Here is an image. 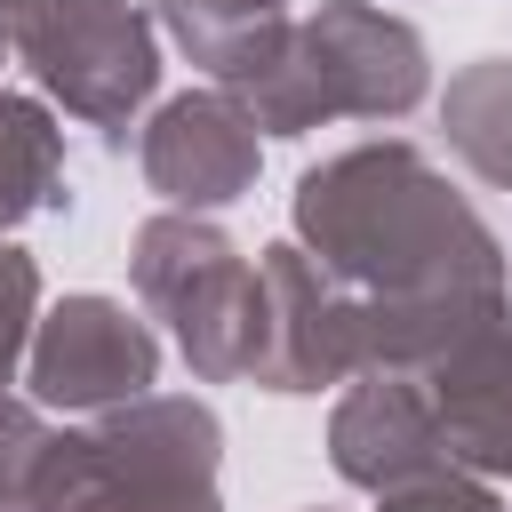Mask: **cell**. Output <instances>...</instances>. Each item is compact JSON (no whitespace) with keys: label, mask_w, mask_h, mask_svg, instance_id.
<instances>
[{"label":"cell","mask_w":512,"mask_h":512,"mask_svg":"<svg viewBox=\"0 0 512 512\" xmlns=\"http://www.w3.org/2000/svg\"><path fill=\"white\" fill-rule=\"evenodd\" d=\"M40 440H48V416H40L32 400L0 392V504H8V488L24 480V464L40 456Z\"/></svg>","instance_id":"cell-16"},{"label":"cell","mask_w":512,"mask_h":512,"mask_svg":"<svg viewBox=\"0 0 512 512\" xmlns=\"http://www.w3.org/2000/svg\"><path fill=\"white\" fill-rule=\"evenodd\" d=\"M440 136L488 192H512V56H480L448 80Z\"/></svg>","instance_id":"cell-12"},{"label":"cell","mask_w":512,"mask_h":512,"mask_svg":"<svg viewBox=\"0 0 512 512\" xmlns=\"http://www.w3.org/2000/svg\"><path fill=\"white\" fill-rule=\"evenodd\" d=\"M32 0H0V56H16V24H24Z\"/></svg>","instance_id":"cell-17"},{"label":"cell","mask_w":512,"mask_h":512,"mask_svg":"<svg viewBox=\"0 0 512 512\" xmlns=\"http://www.w3.org/2000/svg\"><path fill=\"white\" fill-rule=\"evenodd\" d=\"M64 200V128L40 96L0 88V240Z\"/></svg>","instance_id":"cell-13"},{"label":"cell","mask_w":512,"mask_h":512,"mask_svg":"<svg viewBox=\"0 0 512 512\" xmlns=\"http://www.w3.org/2000/svg\"><path fill=\"white\" fill-rule=\"evenodd\" d=\"M24 384L32 408L48 416H104L128 408L160 384V336L144 312H128L120 296H64L40 312L32 352H24Z\"/></svg>","instance_id":"cell-6"},{"label":"cell","mask_w":512,"mask_h":512,"mask_svg":"<svg viewBox=\"0 0 512 512\" xmlns=\"http://www.w3.org/2000/svg\"><path fill=\"white\" fill-rule=\"evenodd\" d=\"M416 384L440 416L448 464L472 480H512V304L464 328Z\"/></svg>","instance_id":"cell-10"},{"label":"cell","mask_w":512,"mask_h":512,"mask_svg":"<svg viewBox=\"0 0 512 512\" xmlns=\"http://www.w3.org/2000/svg\"><path fill=\"white\" fill-rule=\"evenodd\" d=\"M16 64L40 104H64L104 144H128L160 88V24L136 0H32L16 24Z\"/></svg>","instance_id":"cell-5"},{"label":"cell","mask_w":512,"mask_h":512,"mask_svg":"<svg viewBox=\"0 0 512 512\" xmlns=\"http://www.w3.org/2000/svg\"><path fill=\"white\" fill-rule=\"evenodd\" d=\"M136 168L152 184L160 208L176 216H216L232 200L256 192V168H264V136L248 128V112L224 96V88H184L168 96L144 136H136Z\"/></svg>","instance_id":"cell-8"},{"label":"cell","mask_w":512,"mask_h":512,"mask_svg":"<svg viewBox=\"0 0 512 512\" xmlns=\"http://www.w3.org/2000/svg\"><path fill=\"white\" fill-rule=\"evenodd\" d=\"M288 224H296V248L360 304H432V296L512 288L504 240L408 136H376L304 168Z\"/></svg>","instance_id":"cell-1"},{"label":"cell","mask_w":512,"mask_h":512,"mask_svg":"<svg viewBox=\"0 0 512 512\" xmlns=\"http://www.w3.org/2000/svg\"><path fill=\"white\" fill-rule=\"evenodd\" d=\"M216 464V408L192 392H144L80 432H48L0 512H224Z\"/></svg>","instance_id":"cell-3"},{"label":"cell","mask_w":512,"mask_h":512,"mask_svg":"<svg viewBox=\"0 0 512 512\" xmlns=\"http://www.w3.org/2000/svg\"><path fill=\"white\" fill-rule=\"evenodd\" d=\"M152 24L168 32V48H176L184 64H200V72L224 88V80L248 72L296 16H288V0H160Z\"/></svg>","instance_id":"cell-11"},{"label":"cell","mask_w":512,"mask_h":512,"mask_svg":"<svg viewBox=\"0 0 512 512\" xmlns=\"http://www.w3.org/2000/svg\"><path fill=\"white\" fill-rule=\"evenodd\" d=\"M376 512H504V496H496V480L440 472V480H416V488H392V496H376Z\"/></svg>","instance_id":"cell-15"},{"label":"cell","mask_w":512,"mask_h":512,"mask_svg":"<svg viewBox=\"0 0 512 512\" xmlns=\"http://www.w3.org/2000/svg\"><path fill=\"white\" fill-rule=\"evenodd\" d=\"M256 288H264V320H256L248 384H264L280 400H304V392H328V384L360 376V304L296 240H272L256 256Z\"/></svg>","instance_id":"cell-7"},{"label":"cell","mask_w":512,"mask_h":512,"mask_svg":"<svg viewBox=\"0 0 512 512\" xmlns=\"http://www.w3.org/2000/svg\"><path fill=\"white\" fill-rule=\"evenodd\" d=\"M128 280H136V304L152 320H168V336H176V352L200 384H248L264 288H256V264L240 256V240L216 216L160 208L152 224H136Z\"/></svg>","instance_id":"cell-4"},{"label":"cell","mask_w":512,"mask_h":512,"mask_svg":"<svg viewBox=\"0 0 512 512\" xmlns=\"http://www.w3.org/2000/svg\"><path fill=\"white\" fill-rule=\"evenodd\" d=\"M328 464H336L344 488H368V496H392V488L456 472L424 384L416 376H384V368H360L344 384V400L328 408Z\"/></svg>","instance_id":"cell-9"},{"label":"cell","mask_w":512,"mask_h":512,"mask_svg":"<svg viewBox=\"0 0 512 512\" xmlns=\"http://www.w3.org/2000/svg\"><path fill=\"white\" fill-rule=\"evenodd\" d=\"M32 328H40V264H32V248L0 240V392L16 384Z\"/></svg>","instance_id":"cell-14"},{"label":"cell","mask_w":512,"mask_h":512,"mask_svg":"<svg viewBox=\"0 0 512 512\" xmlns=\"http://www.w3.org/2000/svg\"><path fill=\"white\" fill-rule=\"evenodd\" d=\"M256 136H312L328 120H408L432 96V48L408 16L376 0H320L248 72L224 80Z\"/></svg>","instance_id":"cell-2"}]
</instances>
